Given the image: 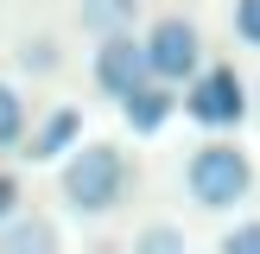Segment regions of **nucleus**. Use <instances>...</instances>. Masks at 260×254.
Returning a JSON list of instances; mask_svg holds the SVG:
<instances>
[{
	"label": "nucleus",
	"instance_id": "1",
	"mask_svg": "<svg viewBox=\"0 0 260 254\" xmlns=\"http://www.w3.org/2000/svg\"><path fill=\"white\" fill-rule=\"evenodd\" d=\"M127 197V159L121 146H76V159L63 165V203L76 216H108Z\"/></svg>",
	"mask_w": 260,
	"mask_h": 254
},
{
	"label": "nucleus",
	"instance_id": "2",
	"mask_svg": "<svg viewBox=\"0 0 260 254\" xmlns=\"http://www.w3.org/2000/svg\"><path fill=\"white\" fill-rule=\"evenodd\" d=\"M184 184H190V197H197L203 210H229V203H241V197H248L254 165H248V152H241V146H229V140H210V146H197V152H190Z\"/></svg>",
	"mask_w": 260,
	"mask_h": 254
},
{
	"label": "nucleus",
	"instance_id": "3",
	"mask_svg": "<svg viewBox=\"0 0 260 254\" xmlns=\"http://www.w3.org/2000/svg\"><path fill=\"white\" fill-rule=\"evenodd\" d=\"M184 114L203 121V127H235L241 114H248V89H241V76L229 70V64L197 70V83H190V96H184Z\"/></svg>",
	"mask_w": 260,
	"mask_h": 254
},
{
	"label": "nucleus",
	"instance_id": "4",
	"mask_svg": "<svg viewBox=\"0 0 260 254\" xmlns=\"http://www.w3.org/2000/svg\"><path fill=\"white\" fill-rule=\"evenodd\" d=\"M146 64H152L159 83H184V76H197L203 70V38H197V25H190V19H159L152 38H146Z\"/></svg>",
	"mask_w": 260,
	"mask_h": 254
},
{
	"label": "nucleus",
	"instance_id": "5",
	"mask_svg": "<svg viewBox=\"0 0 260 254\" xmlns=\"http://www.w3.org/2000/svg\"><path fill=\"white\" fill-rule=\"evenodd\" d=\"M95 83L108 96H134L140 83H152V64H146V45L127 32H102V51H95Z\"/></svg>",
	"mask_w": 260,
	"mask_h": 254
},
{
	"label": "nucleus",
	"instance_id": "6",
	"mask_svg": "<svg viewBox=\"0 0 260 254\" xmlns=\"http://www.w3.org/2000/svg\"><path fill=\"white\" fill-rule=\"evenodd\" d=\"M121 114H127V127H134V134H159L165 114H172V96H165L159 83H140L134 96H121Z\"/></svg>",
	"mask_w": 260,
	"mask_h": 254
},
{
	"label": "nucleus",
	"instance_id": "7",
	"mask_svg": "<svg viewBox=\"0 0 260 254\" xmlns=\"http://www.w3.org/2000/svg\"><path fill=\"white\" fill-rule=\"evenodd\" d=\"M76 134H83V114H76V108H57V114L32 134V159H57V152H70Z\"/></svg>",
	"mask_w": 260,
	"mask_h": 254
},
{
	"label": "nucleus",
	"instance_id": "8",
	"mask_svg": "<svg viewBox=\"0 0 260 254\" xmlns=\"http://www.w3.org/2000/svg\"><path fill=\"white\" fill-rule=\"evenodd\" d=\"M0 248L7 254H51L57 248V229L51 223H0Z\"/></svg>",
	"mask_w": 260,
	"mask_h": 254
},
{
	"label": "nucleus",
	"instance_id": "9",
	"mask_svg": "<svg viewBox=\"0 0 260 254\" xmlns=\"http://www.w3.org/2000/svg\"><path fill=\"white\" fill-rule=\"evenodd\" d=\"M83 25L89 32H127L134 25V13H140V0H83Z\"/></svg>",
	"mask_w": 260,
	"mask_h": 254
},
{
	"label": "nucleus",
	"instance_id": "10",
	"mask_svg": "<svg viewBox=\"0 0 260 254\" xmlns=\"http://www.w3.org/2000/svg\"><path fill=\"white\" fill-rule=\"evenodd\" d=\"M25 140V102L13 83H0V146H19Z\"/></svg>",
	"mask_w": 260,
	"mask_h": 254
},
{
	"label": "nucleus",
	"instance_id": "11",
	"mask_svg": "<svg viewBox=\"0 0 260 254\" xmlns=\"http://www.w3.org/2000/svg\"><path fill=\"white\" fill-rule=\"evenodd\" d=\"M19 64H25V70H57V45H51V38H25Z\"/></svg>",
	"mask_w": 260,
	"mask_h": 254
},
{
	"label": "nucleus",
	"instance_id": "12",
	"mask_svg": "<svg viewBox=\"0 0 260 254\" xmlns=\"http://www.w3.org/2000/svg\"><path fill=\"white\" fill-rule=\"evenodd\" d=\"M235 38L260 45V0H235Z\"/></svg>",
	"mask_w": 260,
	"mask_h": 254
},
{
	"label": "nucleus",
	"instance_id": "13",
	"mask_svg": "<svg viewBox=\"0 0 260 254\" xmlns=\"http://www.w3.org/2000/svg\"><path fill=\"white\" fill-rule=\"evenodd\" d=\"M140 254H184V235L178 229H146L140 235Z\"/></svg>",
	"mask_w": 260,
	"mask_h": 254
},
{
	"label": "nucleus",
	"instance_id": "14",
	"mask_svg": "<svg viewBox=\"0 0 260 254\" xmlns=\"http://www.w3.org/2000/svg\"><path fill=\"white\" fill-rule=\"evenodd\" d=\"M222 254H260V223H241L222 235Z\"/></svg>",
	"mask_w": 260,
	"mask_h": 254
},
{
	"label": "nucleus",
	"instance_id": "15",
	"mask_svg": "<svg viewBox=\"0 0 260 254\" xmlns=\"http://www.w3.org/2000/svg\"><path fill=\"white\" fill-rule=\"evenodd\" d=\"M13 210H19V184L0 178V223H13Z\"/></svg>",
	"mask_w": 260,
	"mask_h": 254
}]
</instances>
